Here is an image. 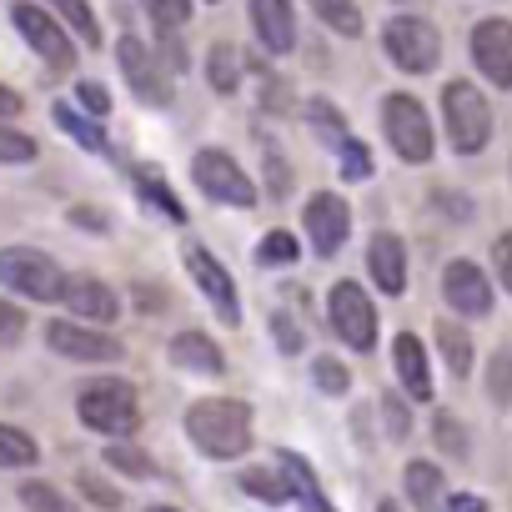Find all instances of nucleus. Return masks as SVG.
<instances>
[{
	"label": "nucleus",
	"instance_id": "f257e3e1",
	"mask_svg": "<svg viewBox=\"0 0 512 512\" xmlns=\"http://www.w3.org/2000/svg\"><path fill=\"white\" fill-rule=\"evenodd\" d=\"M186 437L206 457L231 462V457H241L251 447V412L241 402H231V397H206V402H196L186 412Z\"/></svg>",
	"mask_w": 512,
	"mask_h": 512
},
{
	"label": "nucleus",
	"instance_id": "f03ea898",
	"mask_svg": "<svg viewBox=\"0 0 512 512\" xmlns=\"http://www.w3.org/2000/svg\"><path fill=\"white\" fill-rule=\"evenodd\" d=\"M66 272L51 262L46 251L36 246H6L0 251V287H11L21 297H36V302H61L66 297Z\"/></svg>",
	"mask_w": 512,
	"mask_h": 512
},
{
	"label": "nucleus",
	"instance_id": "7ed1b4c3",
	"mask_svg": "<svg viewBox=\"0 0 512 512\" xmlns=\"http://www.w3.org/2000/svg\"><path fill=\"white\" fill-rule=\"evenodd\" d=\"M442 121H447V136H452V146H457L462 156L482 151L487 136H492V106H487V96H477L467 81H452V86L442 91Z\"/></svg>",
	"mask_w": 512,
	"mask_h": 512
},
{
	"label": "nucleus",
	"instance_id": "20e7f679",
	"mask_svg": "<svg viewBox=\"0 0 512 512\" xmlns=\"http://www.w3.org/2000/svg\"><path fill=\"white\" fill-rule=\"evenodd\" d=\"M81 422L91 432H106V437H131L141 427V407H136V392L126 382H96L81 392Z\"/></svg>",
	"mask_w": 512,
	"mask_h": 512
},
{
	"label": "nucleus",
	"instance_id": "39448f33",
	"mask_svg": "<svg viewBox=\"0 0 512 512\" xmlns=\"http://www.w3.org/2000/svg\"><path fill=\"white\" fill-rule=\"evenodd\" d=\"M382 126H387V141L402 161H427L432 156V121H427L417 96H407V91L387 96L382 101Z\"/></svg>",
	"mask_w": 512,
	"mask_h": 512
},
{
	"label": "nucleus",
	"instance_id": "423d86ee",
	"mask_svg": "<svg viewBox=\"0 0 512 512\" xmlns=\"http://www.w3.org/2000/svg\"><path fill=\"white\" fill-rule=\"evenodd\" d=\"M382 41H387L392 66H402V71H412V76L432 71L437 56H442V36H437V26L422 21V16H392Z\"/></svg>",
	"mask_w": 512,
	"mask_h": 512
},
{
	"label": "nucleus",
	"instance_id": "0eeeda50",
	"mask_svg": "<svg viewBox=\"0 0 512 512\" xmlns=\"http://www.w3.org/2000/svg\"><path fill=\"white\" fill-rule=\"evenodd\" d=\"M191 176H196V186H201L211 201H226V206H251V201H256V186L246 181V171H241L226 151H196Z\"/></svg>",
	"mask_w": 512,
	"mask_h": 512
},
{
	"label": "nucleus",
	"instance_id": "6e6552de",
	"mask_svg": "<svg viewBox=\"0 0 512 512\" xmlns=\"http://www.w3.org/2000/svg\"><path fill=\"white\" fill-rule=\"evenodd\" d=\"M327 307H332L337 337H342L347 347H357V352H372V342H377V312H372V302L362 297V287H357V282H337L332 297H327Z\"/></svg>",
	"mask_w": 512,
	"mask_h": 512
},
{
	"label": "nucleus",
	"instance_id": "1a4fd4ad",
	"mask_svg": "<svg viewBox=\"0 0 512 512\" xmlns=\"http://www.w3.org/2000/svg\"><path fill=\"white\" fill-rule=\"evenodd\" d=\"M186 272H191V282L201 287V297L216 307V317L221 322H241V302H236V282L226 277V267L216 262V256L206 251V246H186Z\"/></svg>",
	"mask_w": 512,
	"mask_h": 512
},
{
	"label": "nucleus",
	"instance_id": "9d476101",
	"mask_svg": "<svg viewBox=\"0 0 512 512\" xmlns=\"http://www.w3.org/2000/svg\"><path fill=\"white\" fill-rule=\"evenodd\" d=\"M11 21H16V31L36 46V56H46L51 71H71V66H76V51H71L66 31L56 26V16H46L41 6H16Z\"/></svg>",
	"mask_w": 512,
	"mask_h": 512
},
{
	"label": "nucleus",
	"instance_id": "9b49d317",
	"mask_svg": "<svg viewBox=\"0 0 512 512\" xmlns=\"http://www.w3.org/2000/svg\"><path fill=\"white\" fill-rule=\"evenodd\" d=\"M347 231H352L347 201H342L337 191H317V196L307 201V236H312V251H317V256H337L342 241H347Z\"/></svg>",
	"mask_w": 512,
	"mask_h": 512
},
{
	"label": "nucleus",
	"instance_id": "f8f14e48",
	"mask_svg": "<svg viewBox=\"0 0 512 512\" xmlns=\"http://www.w3.org/2000/svg\"><path fill=\"white\" fill-rule=\"evenodd\" d=\"M472 61H477V71L492 81V86H512V21H482L477 31H472Z\"/></svg>",
	"mask_w": 512,
	"mask_h": 512
},
{
	"label": "nucleus",
	"instance_id": "ddd939ff",
	"mask_svg": "<svg viewBox=\"0 0 512 512\" xmlns=\"http://www.w3.org/2000/svg\"><path fill=\"white\" fill-rule=\"evenodd\" d=\"M116 61H121V71H126L131 91H136L146 106H166V101H171L166 71L156 66V56H151V51H146L136 36H121V46H116Z\"/></svg>",
	"mask_w": 512,
	"mask_h": 512
},
{
	"label": "nucleus",
	"instance_id": "4468645a",
	"mask_svg": "<svg viewBox=\"0 0 512 512\" xmlns=\"http://www.w3.org/2000/svg\"><path fill=\"white\" fill-rule=\"evenodd\" d=\"M46 342H51V352L76 357V362H116V357H121V342H116V337L91 332V327H81V322H51V327H46Z\"/></svg>",
	"mask_w": 512,
	"mask_h": 512
},
{
	"label": "nucleus",
	"instance_id": "2eb2a0df",
	"mask_svg": "<svg viewBox=\"0 0 512 512\" xmlns=\"http://www.w3.org/2000/svg\"><path fill=\"white\" fill-rule=\"evenodd\" d=\"M442 297H447V307L462 312V317H487V312H492V287H487V277H482L472 262H452V267L442 272Z\"/></svg>",
	"mask_w": 512,
	"mask_h": 512
},
{
	"label": "nucleus",
	"instance_id": "dca6fc26",
	"mask_svg": "<svg viewBox=\"0 0 512 512\" xmlns=\"http://www.w3.org/2000/svg\"><path fill=\"white\" fill-rule=\"evenodd\" d=\"M251 26L262 36V46L272 56H287L297 46V16H292V0H251Z\"/></svg>",
	"mask_w": 512,
	"mask_h": 512
},
{
	"label": "nucleus",
	"instance_id": "f3484780",
	"mask_svg": "<svg viewBox=\"0 0 512 512\" xmlns=\"http://www.w3.org/2000/svg\"><path fill=\"white\" fill-rule=\"evenodd\" d=\"M367 267H372V277H377V287H382L387 297H402V287H407V251H402V241H397L392 231H377V236H372Z\"/></svg>",
	"mask_w": 512,
	"mask_h": 512
},
{
	"label": "nucleus",
	"instance_id": "a211bd4d",
	"mask_svg": "<svg viewBox=\"0 0 512 512\" xmlns=\"http://www.w3.org/2000/svg\"><path fill=\"white\" fill-rule=\"evenodd\" d=\"M76 317H86V322H111L116 312H121V302H116V292L106 287V282H96V277H71L66 282V297H61Z\"/></svg>",
	"mask_w": 512,
	"mask_h": 512
},
{
	"label": "nucleus",
	"instance_id": "6ab92c4d",
	"mask_svg": "<svg viewBox=\"0 0 512 512\" xmlns=\"http://www.w3.org/2000/svg\"><path fill=\"white\" fill-rule=\"evenodd\" d=\"M392 367H397V377H402V387L417 397V402H427L432 397V372H427V352H422V342L417 337H397V347H392Z\"/></svg>",
	"mask_w": 512,
	"mask_h": 512
},
{
	"label": "nucleus",
	"instance_id": "aec40b11",
	"mask_svg": "<svg viewBox=\"0 0 512 512\" xmlns=\"http://www.w3.org/2000/svg\"><path fill=\"white\" fill-rule=\"evenodd\" d=\"M171 362L176 367H186V372H201V377H221V352H216V342L211 337H201V332H181V337H171Z\"/></svg>",
	"mask_w": 512,
	"mask_h": 512
},
{
	"label": "nucleus",
	"instance_id": "412c9836",
	"mask_svg": "<svg viewBox=\"0 0 512 512\" xmlns=\"http://www.w3.org/2000/svg\"><path fill=\"white\" fill-rule=\"evenodd\" d=\"M277 472L287 477V487L302 497L307 512H332V502L322 497V487H317V477H312V467H307L302 452H277Z\"/></svg>",
	"mask_w": 512,
	"mask_h": 512
},
{
	"label": "nucleus",
	"instance_id": "4be33fe9",
	"mask_svg": "<svg viewBox=\"0 0 512 512\" xmlns=\"http://www.w3.org/2000/svg\"><path fill=\"white\" fill-rule=\"evenodd\" d=\"M206 76H211V86H216L221 96H231V91H236V81H241V51H236V46H226V41H216V46H211V56H206Z\"/></svg>",
	"mask_w": 512,
	"mask_h": 512
},
{
	"label": "nucleus",
	"instance_id": "5701e85b",
	"mask_svg": "<svg viewBox=\"0 0 512 512\" xmlns=\"http://www.w3.org/2000/svg\"><path fill=\"white\" fill-rule=\"evenodd\" d=\"M437 347H442L452 377H467L472 372V342H467V332L457 322H437Z\"/></svg>",
	"mask_w": 512,
	"mask_h": 512
},
{
	"label": "nucleus",
	"instance_id": "b1692460",
	"mask_svg": "<svg viewBox=\"0 0 512 512\" xmlns=\"http://www.w3.org/2000/svg\"><path fill=\"white\" fill-rule=\"evenodd\" d=\"M407 497L417 502V507H437V497H442V472H437V462H407Z\"/></svg>",
	"mask_w": 512,
	"mask_h": 512
},
{
	"label": "nucleus",
	"instance_id": "393cba45",
	"mask_svg": "<svg viewBox=\"0 0 512 512\" xmlns=\"http://www.w3.org/2000/svg\"><path fill=\"white\" fill-rule=\"evenodd\" d=\"M307 6H312L337 36H362V11H357V0H307Z\"/></svg>",
	"mask_w": 512,
	"mask_h": 512
},
{
	"label": "nucleus",
	"instance_id": "a878e982",
	"mask_svg": "<svg viewBox=\"0 0 512 512\" xmlns=\"http://www.w3.org/2000/svg\"><path fill=\"white\" fill-rule=\"evenodd\" d=\"M51 6H56V16H61L86 46H101V26H96V16H91L86 0H51Z\"/></svg>",
	"mask_w": 512,
	"mask_h": 512
},
{
	"label": "nucleus",
	"instance_id": "bb28decb",
	"mask_svg": "<svg viewBox=\"0 0 512 512\" xmlns=\"http://www.w3.org/2000/svg\"><path fill=\"white\" fill-rule=\"evenodd\" d=\"M16 497L26 502V512H81V507H76L71 497H61V487H51V482H26Z\"/></svg>",
	"mask_w": 512,
	"mask_h": 512
},
{
	"label": "nucleus",
	"instance_id": "cd10ccee",
	"mask_svg": "<svg viewBox=\"0 0 512 512\" xmlns=\"http://www.w3.org/2000/svg\"><path fill=\"white\" fill-rule=\"evenodd\" d=\"M31 462H41L36 442H31L26 432H16V427L0 422V467H31Z\"/></svg>",
	"mask_w": 512,
	"mask_h": 512
},
{
	"label": "nucleus",
	"instance_id": "c85d7f7f",
	"mask_svg": "<svg viewBox=\"0 0 512 512\" xmlns=\"http://www.w3.org/2000/svg\"><path fill=\"white\" fill-rule=\"evenodd\" d=\"M51 116H56V126H66V131H71V136H76L86 151H106V136H101V126H96V121H86L76 106H56Z\"/></svg>",
	"mask_w": 512,
	"mask_h": 512
},
{
	"label": "nucleus",
	"instance_id": "c756f323",
	"mask_svg": "<svg viewBox=\"0 0 512 512\" xmlns=\"http://www.w3.org/2000/svg\"><path fill=\"white\" fill-rule=\"evenodd\" d=\"M241 487H246L256 502H282V497L292 492L282 472H262V467H246V472H241Z\"/></svg>",
	"mask_w": 512,
	"mask_h": 512
},
{
	"label": "nucleus",
	"instance_id": "7c9ffc66",
	"mask_svg": "<svg viewBox=\"0 0 512 512\" xmlns=\"http://www.w3.org/2000/svg\"><path fill=\"white\" fill-rule=\"evenodd\" d=\"M256 262L262 267H292L297 262V236L292 231H267L262 246H256Z\"/></svg>",
	"mask_w": 512,
	"mask_h": 512
},
{
	"label": "nucleus",
	"instance_id": "2f4dec72",
	"mask_svg": "<svg viewBox=\"0 0 512 512\" xmlns=\"http://www.w3.org/2000/svg\"><path fill=\"white\" fill-rule=\"evenodd\" d=\"M307 121L317 126V136H322L332 151H342V146L352 141V136H347V126H342V116H337L327 101H312V106H307Z\"/></svg>",
	"mask_w": 512,
	"mask_h": 512
},
{
	"label": "nucleus",
	"instance_id": "473e14b6",
	"mask_svg": "<svg viewBox=\"0 0 512 512\" xmlns=\"http://www.w3.org/2000/svg\"><path fill=\"white\" fill-rule=\"evenodd\" d=\"M136 186H141V196L151 201V206H161L171 221H186V211H181V201L166 191V181H161V171H136Z\"/></svg>",
	"mask_w": 512,
	"mask_h": 512
},
{
	"label": "nucleus",
	"instance_id": "72a5a7b5",
	"mask_svg": "<svg viewBox=\"0 0 512 512\" xmlns=\"http://www.w3.org/2000/svg\"><path fill=\"white\" fill-rule=\"evenodd\" d=\"M106 462H111L116 472H126V477H151V472H156V462H151L141 447H126V442L106 447Z\"/></svg>",
	"mask_w": 512,
	"mask_h": 512
},
{
	"label": "nucleus",
	"instance_id": "f704fd0d",
	"mask_svg": "<svg viewBox=\"0 0 512 512\" xmlns=\"http://www.w3.org/2000/svg\"><path fill=\"white\" fill-rule=\"evenodd\" d=\"M487 392H492V402H512V347H502L492 362H487Z\"/></svg>",
	"mask_w": 512,
	"mask_h": 512
},
{
	"label": "nucleus",
	"instance_id": "c9c22d12",
	"mask_svg": "<svg viewBox=\"0 0 512 512\" xmlns=\"http://www.w3.org/2000/svg\"><path fill=\"white\" fill-rule=\"evenodd\" d=\"M432 437H437V447H442L447 457H467V432H462V422H457L452 412H437Z\"/></svg>",
	"mask_w": 512,
	"mask_h": 512
},
{
	"label": "nucleus",
	"instance_id": "e433bc0d",
	"mask_svg": "<svg viewBox=\"0 0 512 512\" xmlns=\"http://www.w3.org/2000/svg\"><path fill=\"white\" fill-rule=\"evenodd\" d=\"M141 6H146V16H151L161 31H181L186 16H191V0H141Z\"/></svg>",
	"mask_w": 512,
	"mask_h": 512
},
{
	"label": "nucleus",
	"instance_id": "4c0bfd02",
	"mask_svg": "<svg viewBox=\"0 0 512 512\" xmlns=\"http://www.w3.org/2000/svg\"><path fill=\"white\" fill-rule=\"evenodd\" d=\"M337 156H342V176H347V181H367V176H372V151H367L362 141H347Z\"/></svg>",
	"mask_w": 512,
	"mask_h": 512
},
{
	"label": "nucleus",
	"instance_id": "58836bf2",
	"mask_svg": "<svg viewBox=\"0 0 512 512\" xmlns=\"http://www.w3.org/2000/svg\"><path fill=\"white\" fill-rule=\"evenodd\" d=\"M36 156V141L16 126H0V161H31Z\"/></svg>",
	"mask_w": 512,
	"mask_h": 512
},
{
	"label": "nucleus",
	"instance_id": "ea45409f",
	"mask_svg": "<svg viewBox=\"0 0 512 512\" xmlns=\"http://www.w3.org/2000/svg\"><path fill=\"white\" fill-rule=\"evenodd\" d=\"M317 387L332 392V397H342V392H347V367L332 362V357H322V362H317Z\"/></svg>",
	"mask_w": 512,
	"mask_h": 512
},
{
	"label": "nucleus",
	"instance_id": "a19ab883",
	"mask_svg": "<svg viewBox=\"0 0 512 512\" xmlns=\"http://www.w3.org/2000/svg\"><path fill=\"white\" fill-rule=\"evenodd\" d=\"M76 96H81V106H86L91 116H106V111H111V96H106V86H96V81H81Z\"/></svg>",
	"mask_w": 512,
	"mask_h": 512
},
{
	"label": "nucleus",
	"instance_id": "79ce46f5",
	"mask_svg": "<svg viewBox=\"0 0 512 512\" xmlns=\"http://www.w3.org/2000/svg\"><path fill=\"white\" fill-rule=\"evenodd\" d=\"M81 492H86V497H91L96 507H106V512H111V507H121V497H116V492H111L106 482H96L91 472H81Z\"/></svg>",
	"mask_w": 512,
	"mask_h": 512
},
{
	"label": "nucleus",
	"instance_id": "37998d69",
	"mask_svg": "<svg viewBox=\"0 0 512 512\" xmlns=\"http://www.w3.org/2000/svg\"><path fill=\"white\" fill-rule=\"evenodd\" d=\"M492 262H497V277H502V287L512 292V231H507V236H497V246H492Z\"/></svg>",
	"mask_w": 512,
	"mask_h": 512
},
{
	"label": "nucleus",
	"instance_id": "c03bdc74",
	"mask_svg": "<svg viewBox=\"0 0 512 512\" xmlns=\"http://www.w3.org/2000/svg\"><path fill=\"white\" fill-rule=\"evenodd\" d=\"M21 332H26V317L16 307H0V347H11Z\"/></svg>",
	"mask_w": 512,
	"mask_h": 512
},
{
	"label": "nucleus",
	"instance_id": "a18cd8bd",
	"mask_svg": "<svg viewBox=\"0 0 512 512\" xmlns=\"http://www.w3.org/2000/svg\"><path fill=\"white\" fill-rule=\"evenodd\" d=\"M272 337L282 342V352H302V332H297L287 317H272Z\"/></svg>",
	"mask_w": 512,
	"mask_h": 512
},
{
	"label": "nucleus",
	"instance_id": "49530a36",
	"mask_svg": "<svg viewBox=\"0 0 512 512\" xmlns=\"http://www.w3.org/2000/svg\"><path fill=\"white\" fill-rule=\"evenodd\" d=\"M387 427H392V437H407V427H412L407 422V407L397 397H387Z\"/></svg>",
	"mask_w": 512,
	"mask_h": 512
},
{
	"label": "nucleus",
	"instance_id": "de8ad7c7",
	"mask_svg": "<svg viewBox=\"0 0 512 512\" xmlns=\"http://www.w3.org/2000/svg\"><path fill=\"white\" fill-rule=\"evenodd\" d=\"M447 512H482V497H472V492H457V497L447 502Z\"/></svg>",
	"mask_w": 512,
	"mask_h": 512
},
{
	"label": "nucleus",
	"instance_id": "09e8293b",
	"mask_svg": "<svg viewBox=\"0 0 512 512\" xmlns=\"http://www.w3.org/2000/svg\"><path fill=\"white\" fill-rule=\"evenodd\" d=\"M16 111H21V96L0 86V116H16Z\"/></svg>",
	"mask_w": 512,
	"mask_h": 512
},
{
	"label": "nucleus",
	"instance_id": "8fccbe9b",
	"mask_svg": "<svg viewBox=\"0 0 512 512\" xmlns=\"http://www.w3.org/2000/svg\"><path fill=\"white\" fill-rule=\"evenodd\" d=\"M71 216H76V221H81V226H96V231H101V226H106V221H101V211H86V206H81V211H71Z\"/></svg>",
	"mask_w": 512,
	"mask_h": 512
},
{
	"label": "nucleus",
	"instance_id": "3c124183",
	"mask_svg": "<svg viewBox=\"0 0 512 512\" xmlns=\"http://www.w3.org/2000/svg\"><path fill=\"white\" fill-rule=\"evenodd\" d=\"M377 512H397V502H382V507H377Z\"/></svg>",
	"mask_w": 512,
	"mask_h": 512
},
{
	"label": "nucleus",
	"instance_id": "603ef678",
	"mask_svg": "<svg viewBox=\"0 0 512 512\" xmlns=\"http://www.w3.org/2000/svg\"><path fill=\"white\" fill-rule=\"evenodd\" d=\"M151 512H176V507H151Z\"/></svg>",
	"mask_w": 512,
	"mask_h": 512
}]
</instances>
